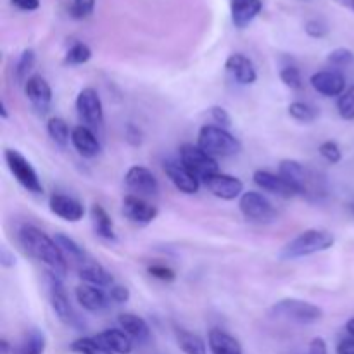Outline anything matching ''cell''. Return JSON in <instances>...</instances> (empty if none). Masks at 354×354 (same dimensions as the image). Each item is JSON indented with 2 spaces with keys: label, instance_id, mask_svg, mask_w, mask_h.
<instances>
[{
  "label": "cell",
  "instance_id": "obj_1",
  "mask_svg": "<svg viewBox=\"0 0 354 354\" xmlns=\"http://www.w3.org/2000/svg\"><path fill=\"white\" fill-rule=\"evenodd\" d=\"M19 244L26 254L47 266L48 273L57 279H64L68 273V259L64 258L54 237H48L45 232L35 225H23L19 230Z\"/></svg>",
  "mask_w": 354,
  "mask_h": 354
},
{
  "label": "cell",
  "instance_id": "obj_2",
  "mask_svg": "<svg viewBox=\"0 0 354 354\" xmlns=\"http://www.w3.org/2000/svg\"><path fill=\"white\" fill-rule=\"evenodd\" d=\"M279 175H282L299 196L308 197L310 201H320L327 196V182L325 176L310 169L296 159H283L279 165Z\"/></svg>",
  "mask_w": 354,
  "mask_h": 354
},
{
  "label": "cell",
  "instance_id": "obj_3",
  "mask_svg": "<svg viewBox=\"0 0 354 354\" xmlns=\"http://www.w3.org/2000/svg\"><path fill=\"white\" fill-rule=\"evenodd\" d=\"M334 244L335 237L332 232L324 230V228H308L283 245V249L280 251V259L290 261V259L306 258V256L328 251L330 248H334Z\"/></svg>",
  "mask_w": 354,
  "mask_h": 354
},
{
  "label": "cell",
  "instance_id": "obj_4",
  "mask_svg": "<svg viewBox=\"0 0 354 354\" xmlns=\"http://www.w3.org/2000/svg\"><path fill=\"white\" fill-rule=\"evenodd\" d=\"M197 145L214 159L230 158L242 151L241 140L232 135L227 128H221L218 124H204L197 135Z\"/></svg>",
  "mask_w": 354,
  "mask_h": 354
},
{
  "label": "cell",
  "instance_id": "obj_5",
  "mask_svg": "<svg viewBox=\"0 0 354 354\" xmlns=\"http://www.w3.org/2000/svg\"><path fill=\"white\" fill-rule=\"evenodd\" d=\"M270 317L283 318V320H290L294 324L311 325L322 320L324 311H322L320 306H317L313 303H308V301L296 299V297H286V299L277 301L270 308Z\"/></svg>",
  "mask_w": 354,
  "mask_h": 354
},
{
  "label": "cell",
  "instance_id": "obj_6",
  "mask_svg": "<svg viewBox=\"0 0 354 354\" xmlns=\"http://www.w3.org/2000/svg\"><path fill=\"white\" fill-rule=\"evenodd\" d=\"M3 159H6V165L9 168V171L12 173V176L17 180V183L23 189L35 194V196L44 194V185H41L37 169L33 168V165L19 151H16V149H6L3 151Z\"/></svg>",
  "mask_w": 354,
  "mask_h": 354
},
{
  "label": "cell",
  "instance_id": "obj_7",
  "mask_svg": "<svg viewBox=\"0 0 354 354\" xmlns=\"http://www.w3.org/2000/svg\"><path fill=\"white\" fill-rule=\"evenodd\" d=\"M180 161L201 182H206L211 176L220 173V165H218L216 159L206 154L199 145L183 144L180 147Z\"/></svg>",
  "mask_w": 354,
  "mask_h": 354
},
{
  "label": "cell",
  "instance_id": "obj_8",
  "mask_svg": "<svg viewBox=\"0 0 354 354\" xmlns=\"http://www.w3.org/2000/svg\"><path fill=\"white\" fill-rule=\"evenodd\" d=\"M48 296H50L52 310H54L55 317L62 324L73 328H83L82 320H80V317L75 313L71 303H69L68 292H66L64 286H62V280L50 275V273H48Z\"/></svg>",
  "mask_w": 354,
  "mask_h": 354
},
{
  "label": "cell",
  "instance_id": "obj_9",
  "mask_svg": "<svg viewBox=\"0 0 354 354\" xmlns=\"http://www.w3.org/2000/svg\"><path fill=\"white\" fill-rule=\"evenodd\" d=\"M76 111L80 120L88 128H100L104 123V106L99 92L92 86H86L76 97Z\"/></svg>",
  "mask_w": 354,
  "mask_h": 354
},
{
  "label": "cell",
  "instance_id": "obj_10",
  "mask_svg": "<svg viewBox=\"0 0 354 354\" xmlns=\"http://www.w3.org/2000/svg\"><path fill=\"white\" fill-rule=\"evenodd\" d=\"M239 209L244 214L245 220L258 221V223H266L277 216V209L273 207V204L263 194L254 192V190L242 194V197L239 199Z\"/></svg>",
  "mask_w": 354,
  "mask_h": 354
},
{
  "label": "cell",
  "instance_id": "obj_11",
  "mask_svg": "<svg viewBox=\"0 0 354 354\" xmlns=\"http://www.w3.org/2000/svg\"><path fill=\"white\" fill-rule=\"evenodd\" d=\"M124 183L131 190V194L144 197V199L159 192V182L154 173L140 165L128 168L127 175H124Z\"/></svg>",
  "mask_w": 354,
  "mask_h": 354
},
{
  "label": "cell",
  "instance_id": "obj_12",
  "mask_svg": "<svg viewBox=\"0 0 354 354\" xmlns=\"http://www.w3.org/2000/svg\"><path fill=\"white\" fill-rule=\"evenodd\" d=\"M123 214L124 218L137 225H149L158 218L159 209L154 204L147 203L144 197L128 194L123 199Z\"/></svg>",
  "mask_w": 354,
  "mask_h": 354
},
{
  "label": "cell",
  "instance_id": "obj_13",
  "mask_svg": "<svg viewBox=\"0 0 354 354\" xmlns=\"http://www.w3.org/2000/svg\"><path fill=\"white\" fill-rule=\"evenodd\" d=\"M24 95L38 114H47L52 104V88L47 80L40 75H33L24 83Z\"/></svg>",
  "mask_w": 354,
  "mask_h": 354
},
{
  "label": "cell",
  "instance_id": "obj_14",
  "mask_svg": "<svg viewBox=\"0 0 354 354\" xmlns=\"http://www.w3.org/2000/svg\"><path fill=\"white\" fill-rule=\"evenodd\" d=\"M165 173L169 178V182L175 185V189L180 190L182 194L192 196V194L199 192L201 180L197 178V176H194L192 173L182 165V161H173V159L165 161Z\"/></svg>",
  "mask_w": 354,
  "mask_h": 354
},
{
  "label": "cell",
  "instance_id": "obj_15",
  "mask_svg": "<svg viewBox=\"0 0 354 354\" xmlns=\"http://www.w3.org/2000/svg\"><path fill=\"white\" fill-rule=\"evenodd\" d=\"M206 187L214 197L223 201H234L237 197H242L244 194V183L241 178L234 175H225V173H216L214 176H211L209 180H206Z\"/></svg>",
  "mask_w": 354,
  "mask_h": 354
},
{
  "label": "cell",
  "instance_id": "obj_16",
  "mask_svg": "<svg viewBox=\"0 0 354 354\" xmlns=\"http://www.w3.org/2000/svg\"><path fill=\"white\" fill-rule=\"evenodd\" d=\"M252 180H254V183L261 190L273 194V196L277 197H282V199H292V197L299 196L297 190L294 189L282 175H275V173L266 171V169H258V171H254Z\"/></svg>",
  "mask_w": 354,
  "mask_h": 354
},
{
  "label": "cell",
  "instance_id": "obj_17",
  "mask_svg": "<svg viewBox=\"0 0 354 354\" xmlns=\"http://www.w3.org/2000/svg\"><path fill=\"white\" fill-rule=\"evenodd\" d=\"M311 86L324 97H341L346 92V78L339 69H324L311 76Z\"/></svg>",
  "mask_w": 354,
  "mask_h": 354
},
{
  "label": "cell",
  "instance_id": "obj_18",
  "mask_svg": "<svg viewBox=\"0 0 354 354\" xmlns=\"http://www.w3.org/2000/svg\"><path fill=\"white\" fill-rule=\"evenodd\" d=\"M48 207L52 214H55L61 220L69 221V223H78L85 216V207L78 199L66 194H54L48 199Z\"/></svg>",
  "mask_w": 354,
  "mask_h": 354
},
{
  "label": "cell",
  "instance_id": "obj_19",
  "mask_svg": "<svg viewBox=\"0 0 354 354\" xmlns=\"http://www.w3.org/2000/svg\"><path fill=\"white\" fill-rule=\"evenodd\" d=\"M225 69L228 75L239 83V85H252L258 80V71L251 59L244 54H232L228 55L225 62Z\"/></svg>",
  "mask_w": 354,
  "mask_h": 354
},
{
  "label": "cell",
  "instance_id": "obj_20",
  "mask_svg": "<svg viewBox=\"0 0 354 354\" xmlns=\"http://www.w3.org/2000/svg\"><path fill=\"white\" fill-rule=\"evenodd\" d=\"M71 144L78 151V154L86 159L97 158L100 154V151H102V145H100L95 131L92 128L85 127V124H78V127L73 128Z\"/></svg>",
  "mask_w": 354,
  "mask_h": 354
},
{
  "label": "cell",
  "instance_id": "obj_21",
  "mask_svg": "<svg viewBox=\"0 0 354 354\" xmlns=\"http://www.w3.org/2000/svg\"><path fill=\"white\" fill-rule=\"evenodd\" d=\"M76 301L83 310L90 311V313H100L109 306L111 297L100 287L83 283V286L76 287Z\"/></svg>",
  "mask_w": 354,
  "mask_h": 354
},
{
  "label": "cell",
  "instance_id": "obj_22",
  "mask_svg": "<svg viewBox=\"0 0 354 354\" xmlns=\"http://www.w3.org/2000/svg\"><path fill=\"white\" fill-rule=\"evenodd\" d=\"M263 10L261 0H230L232 23L239 30L248 28Z\"/></svg>",
  "mask_w": 354,
  "mask_h": 354
},
{
  "label": "cell",
  "instance_id": "obj_23",
  "mask_svg": "<svg viewBox=\"0 0 354 354\" xmlns=\"http://www.w3.org/2000/svg\"><path fill=\"white\" fill-rule=\"evenodd\" d=\"M118 324L120 328L131 339V341L138 342V344H144L151 337V327H149L147 322L142 317L135 313H121L118 317Z\"/></svg>",
  "mask_w": 354,
  "mask_h": 354
},
{
  "label": "cell",
  "instance_id": "obj_24",
  "mask_svg": "<svg viewBox=\"0 0 354 354\" xmlns=\"http://www.w3.org/2000/svg\"><path fill=\"white\" fill-rule=\"evenodd\" d=\"M97 342L113 354H130L133 351V341L121 328H107L95 335Z\"/></svg>",
  "mask_w": 354,
  "mask_h": 354
},
{
  "label": "cell",
  "instance_id": "obj_25",
  "mask_svg": "<svg viewBox=\"0 0 354 354\" xmlns=\"http://www.w3.org/2000/svg\"><path fill=\"white\" fill-rule=\"evenodd\" d=\"M78 275L88 286L95 287H113L114 286V277L111 275L109 270L104 268L99 263H93L90 259H86L83 265L78 266Z\"/></svg>",
  "mask_w": 354,
  "mask_h": 354
},
{
  "label": "cell",
  "instance_id": "obj_26",
  "mask_svg": "<svg viewBox=\"0 0 354 354\" xmlns=\"http://www.w3.org/2000/svg\"><path fill=\"white\" fill-rule=\"evenodd\" d=\"M207 342H209L211 354H244L242 353V346L234 335L228 332L220 330V328H213L207 335Z\"/></svg>",
  "mask_w": 354,
  "mask_h": 354
},
{
  "label": "cell",
  "instance_id": "obj_27",
  "mask_svg": "<svg viewBox=\"0 0 354 354\" xmlns=\"http://www.w3.org/2000/svg\"><path fill=\"white\" fill-rule=\"evenodd\" d=\"M90 218H92V225L95 234L104 241H116V230H114V223L111 220L109 213L104 209L100 204H93L90 207Z\"/></svg>",
  "mask_w": 354,
  "mask_h": 354
},
{
  "label": "cell",
  "instance_id": "obj_28",
  "mask_svg": "<svg viewBox=\"0 0 354 354\" xmlns=\"http://www.w3.org/2000/svg\"><path fill=\"white\" fill-rule=\"evenodd\" d=\"M175 337L178 348L185 354H207L206 342L201 335L194 334L183 327H175Z\"/></svg>",
  "mask_w": 354,
  "mask_h": 354
},
{
  "label": "cell",
  "instance_id": "obj_29",
  "mask_svg": "<svg viewBox=\"0 0 354 354\" xmlns=\"http://www.w3.org/2000/svg\"><path fill=\"white\" fill-rule=\"evenodd\" d=\"M45 348H47V339L45 334L38 328H31L23 341L12 348V354H44Z\"/></svg>",
  "mask_w": 354,
  "mask_h": 354
},
{
  "label": "cell",
  "instance_id": "obj_30",
  "mask_svg": "<svg viewBox=\"0 0 354 354\" xmlns=\"http://www.w3.org/2000/svg\"><path fill=\"white\" fill-rule=\"evenodd\" d=\"M54 241L57 242L59 249L62 251V254H64V258L68 259V261H73L76 263V265H83V263L86 261V252L85 249L82 248V245L78 244V242L73 241L71 237H68V235L64 234H55L54 235Z\"/></svg>",
  "mask_w": 354,
  "mask_h": 354
},
{
  "label": "cell",
  "instance_id": "obj_31",
  "mask_svg": "<svg viewBox=\"0 0 354 354\" xmlns=\"http://www.w3.org/2000/svg\"><path fill=\"white\" fill-rule=\"evenodd\" d=\"M35 61H37V55H35L33 48H26V50L21 52L19 59H17L16 66H14V75H16L17 83H26L30 78L31 69L35 68Z\"/></svg>",
  "mask_w": 354,
  "mask_h": 354
},
{
  "label": "cell",
  "instance_id": "obj_32",
  "mask_svg": "<svg viewBox=\"0 0 354 354\" xmlns=\"http://www.w3.org/2000/svg\"><path fill=\"white\" fill-rule=\"evenodd\" d=\"M47 131L59 147H66L68 142L71 140V131H69L68 123L62 118H50L47 123Z\"/></svg>",
  "mask_w": 354,
  "mask_h": 354
},
{
  "label": "cell",
  "instance_id": "obj_33",
  "mask_svg": "<svg viewBox=\"0 0 354 354\" xmlns=\"http://www.w3.org/2000/svg\"><path fill=\"white\" fill-rule=\"evenodd\" d=\"M92 59V48L83 41H75L71 47L68 48L64 55V64L68 66H82Z\"/></svg>",
  "mask_w": 354,
  "mask_h": 354
},
{
  "label": "cell",
  "instance_id": "obj_34",
  "mask_svg": "<svg viewBox=\"0 0 354 354\" xmlns=\"http://www.w3.org/2000/svg\"><path fill=\"white\" fill-rule=\"evenodd\" d=\"M289 114L290 118H294L299 123H313L318 118V109L315 106L308 102H301V100H296L289 106Z\"/></svg>",
  "mask_w": 354,
  "mask_h": 354
},
{
  "label": "cell",
  "instance_id": "obj_35",
  "mask_svg": "<svg viewBox=\"0 0 354 354\" xmlns=\"http://www.w3.org/2000/svg\"><path fill=\"white\" fill-rule=\"evenodd\" d=\"M71 351L78 354H113L107 351L104 346H100L95 337L76 339V341L71 344Z\"/></svg>",
  "mask_w": 354,
  "mask_h": 354
},
{
  "label": "cell",
  "instance_id": "obj_36",
  "mask_svg": "<svg viewBox=\"0 0 354 354\" xmlns=\"http://www.w3.org/2000/svg\"><path fill=\"white\" fill-rule=\"evenodd\" d=\"M339 116L346 121L354 120V85L349 86L344 93L337 99Z\"/></svg>",
  "mask_w": 354,
  "mask_h": 354
},
{
  "label": "cell",
  "instance_id": "obj_37",
  "mask_svg": "<svg viewBox=\"0 0 354 354\" xmlns=\"http://www.w3.org/2000/svg\"><path fill=\"white\" fill-rule=\"evenodd\" d=\"M328 64H332L334 68H348V66L354 64V52L349 50L346 47H339L335 50H332L327 57Z\"/></svg>",
  "mask_w": 354,
  "mask_h": 354
},
{
  "label": "cell",
  "instance_id": "obj_38",
  "mask_svg": "<svg viewBox=\"0 0 354 354\" xmlns=\"http://www.w3.org/2000/svg\"><path fill=\"white\" fill-rule=\"evenodd\" d=\"M280 80L286 86H289L290 90H301L303 88V75H301L299 69L296 66H286V68L280 71Z\"/></svg>",
  "mask_w": 354,
  "mask_h": 354
},
{
  "label": "cell",
  "instance_id": "obj_39",
  "mask_svg": "<svg viewBox=\"0 0 354 354\" xmlns=\"http://www.w3.org/2000/svg\"><path fill=\"white\" fill-rule=\"evenodd\" d=\"M318 152H320L322 158H324L327 162H330V165H337V162H341L342 159L341 147H339L337 142L334 140L322 142L320 147H318Z\"/></svg>",
  "mask_w": 354,
  "mask_h": 354
},
{
  "label": "cell",
  "instance_id": "obj_40",
  "mask_svg": "<svg viewBox=\"0 0 354 354\" xmlns=\"http://www.w3.org/2000/svg\"><path fill=\"white\" fill-rule=\"evenodd\" d=\"M93 9H95V0H71L69 14L75 19H85V17L92 16Z\"/></svg>",
  "mask_w": 354,
  "mask_h": 354
},
{
  "label": "cell",
  "instance_id": "obj_41",
  "mask_svg": "<svg viewBox=\"0 0 354 354\" xmlns=\"http://www.w3.org/2000/svg\"><path fill=\"white\" fill-rule=\"evenodd\" d=\"M147 273L151 277H154V279L161 280V282H166V283L175 282V279H176L175 270L169 268V266H166V265H151L147 268Z\"/></svg>",
  "mask_w": 354,
  "mask_h": 354
},
{
  "label": "cell",
  "instance_id": "obj_42",
  "mask_svg": "<svg viewBox=\"0 0 354 354\" xmlns=\"http://www.w3.org/2000/svg\"><path fill=\"white\" fill-rule=\"evenodd\" d=\"M211 118L214 120V123H218V127L221 128H228L232 124V118L228 114V111L221 106H213L209 109Z\"/></svg>",
  "mask_w": 354,
  "mask_h": 354
},
{
  "label": "cell",
  "instance_id": "obj_43",
  "mask_svg": "<svg viewBox=\"0 0 354 354\" xmlns=\"http://www.w3.org/2000/svg\"><path fill=\"white\" fill-rule=\"evenodd\" d=\"M109 297L113 303L124 304L130 301V289L124 286H118V283H114L113 287H109Z\"/></svg>",
  "mask_w": 354,
  "mask_h": 354
},
{
  "label": "cell",
  "instance_id": "obj_44",
  "mask_svg": "<svg viewBox=\"0 0 354 354\" xmlns=\"http://www.w3.org/2000/svg\"><path fill=\"white\" fill-rule=\"evenodd\" d=\"M306 33L313 38H324V37H327L328 28H327V24L322 23V21L311 19L306 23Z\"/></svg>",
  "mask_w": 354,
  "mask_h": 354
},
{
  "label": "cell",
  "instance_id": "obj_45",
  "mask_svg": "<svg viewBox=\"0 0 354 354\" xmlns=\"http://www.w3.org/2000/svg\"><path fill=\"white\" fill-rule=\"evenodd\" d=\"M10 3L23 12H33L40 7V0H10Z\"/></svg>",
  "mask_w": 354,
  "mask_h": 354
},
{
  "label": "cell",
  "instance_id": "obj_46",
  "mask_svg": "<svg viewBox=\"0 0 354 354\" xmlns=\"http://www.w3.org/2000/svg\"><path fill=\"white\" fill-rule=\"evenodd\" d=\"M127 140L131 145H140L142 144V131L138 130L135 124H128L127 127Z\"/></svg>",
  "mask_w": 354,
  "mask_h": 354
},
{
  "label": "cell",
  "instance_id": "obj_47",
  "mask_svg": "<svg viewBox=\"0 0 354 354\" xmlns=\"http://www.w3.org/2000/svg\"><path fill=\"white\" fill-rule=\"evenodd\" d=\"M308 354H327V342L322 337H315L313 341L310 342Z\"/></svg>",
  "mask_w": 354,
  "mask_h": 354
},
{
  "label": "cell",
  "instance_id": "obj_48",
  "mask_svg": "<svg viewBox=\"0 0 354 354\" xmlns=\"http://www.w3.org/2000/svg\"><path fill=\"white\" fill-rule=\"evenodd\" d=\"M0 265H2L3 268H10V266L16 265V258H14V254H10L7 248L0 249Z\"/></svg>",
  "mask_w": 354,
  "mask_h": 354
},
{
  "label": "cell",
  "instance_id": "obj_49",
  "mask_svg": "<svg viewBox=\"0 0 354 354\" xmlns=\"http://www.w3.org/2000/svg\"><path fill=\"white\" fill-rule=\"evenodd\" d=\"M335 351H337V354H354V339H342L337 344V349H335Z\"/></svg>",
  "mask_w": 354,
  "mask_h": 354
},
{
  "label": "cell",
  "instance_id": "obj_50",
  "mask_svg": "<svg viewBox=\"0 0 354 354\" xmlns=\"http://www.w3.org/2000/svg\"><path fill=\"white\" fill-rule=\"evenodd\" d=\"M0 118H2L3 121H7L9 120V113H7V106H6V102H0Z\"/></svg>",
  "mask_w": 354,
  "mask_h": 354
},
{
  "label": "cell",
  "instance_id": "obj_51",
  "mask_svg": "<svg viewBox=\"0 0 354 354\" xmlns=\"http://www.w3.org/2000/svg\"><path fill=\"white\" fill-rule=\"evenodd\" d=\"M337 3H341L342 7H346V9L353 10L354 12V0H335Z\"/></svg>",
  "mask_w": 354,
  "mask_h": 354
},
{
  "label": "cell",
  "instance_id": "obj_52",
  "mask_svg": "<svg viewBox=\"0 0 354 354\" xmlns=\"http://www.w3.org/2000/svg\"><path fill=\"white\" fill-rule=\"evenodd\" d=\"M0 353H2V354H9L10 353V346H9V342L6 341V339H2V341H0Z\"/></svg>",
  "mask_w": 354,
  "mask_h": 354
},
{
  "label": "cell",
  "instance_id": "obj_53",
  "mask_svg": "<svg viewBox=\"0 0 354 354\" xmlns=\"http://www.w3.org/2000/svg\"><path fill=\"white\" fill-rule=\"evenodd\" d=\"M346 330H348L349 337L354 339V318H351V320H348V324H346Z\"/></svg>",
  "mask_w": 354,
  "mask_h": 354
},
{
  "label": "cell",
  "instance_id": "obj_54",
  "mask_svg": "<svg viewBox=\"0 0 354 354\" xmlns=\"http://www.w3.org/2000/svg\"><path fill=\"white\" fill-rule=\"evenodd\" d=\"M349 213H351V216L354 218V201L353 203H349Z\"/></svg>",
  "mask_w": 354,
  "mask_h": 354
}]
</instances>
